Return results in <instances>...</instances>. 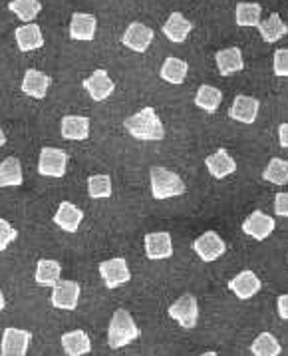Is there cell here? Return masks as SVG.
<instances>
[{"label": "cell", "instance_id": "obj_15", "mask_svg": "<svg viewBox=\"0 0 288 356\" xmlns=\"http://www.w3.org/2000/svg\"><path fill=\"white\" fill-rule=\"evenodd\" d=\"M205 168L215 179H225V177H229L237 171V161L230 157V154L225 147H221V149H217L215 154L207 156Z\"/></svg>", "mask_w": 288, "mask_h": 356}, {"label": "cell", "instance_id": "obj_36", "mask_svg": "<svg viewBox=\"0 0 288 356\" xmlns=\"http://www.w3.org/2000/svg\"><path fill=\"white\" fill-rule=\"evenodd\" d=\"M16 237H18V231L8 221L0 219V251H4L10 243L15 241Z\"/></svg>", "mask_w": 288, "mask_h": 356}, {"label": "cell", "instance_id": "obj_12", "mask_svg": "<svg viewBox=\"0 0 288 356\" xmlns=\"http://www.w3.org/2000/svg\"><path fill=\"white\" fill-rule=\"evenodd\" d=\"M145 255L151 261H161L173 257V241L171 235L167 231H158V233H147L144 239Z\"/></svg>", "mask_w": 288, "mask_h": 356}, {"label": "cell", "instance_id": "obj_20", "mask_svg": "<svg viewBox=\"0 0 288 356\" xmlns=\"http://www.w3.org/2000/svg\"><path fill=\"white\" fill-rule=\"evenodd\" d=\"M62 138L70 142H82L90 138V118L86 115H64L62 118Z\"/></svg>", "mask_w": 288, "mask_h": 356}, {"label": "cell", "instance_id": "obj_16", "mask_svg": "<svg viewBox=\"0 0 288 356\" xmlns=\"http://www.w3.org/2000/svg\"><path fill=\"white\" fill-rule=\"evenodd\" d=\"M50 84H52V78H50L48 74L30 68V70H26V74H24L20 88H22V92H24L26 96H30V98L44 100L46 94H48Z\"/></svg>", "mask_w": 288, "mask_h": 356}, {"label": "cell", "instance_id": "obj_10", "mask_svg": "<svg viewBox=\"0 0 288 356\" xmlns=\"http://www.w3.org/2000/svg\"><path fill=\"white\" fill-rule=\"evenodd\" d=\"M121 42L131 52H147V48L153 42V30L142 22H131L121 36Z\"/></svg>", "mask_w": 288, "mask_h": 356}, {"label": "cell", "instance_id": "obj_1", "mask_svg": "<svg viewBox=\"0 0 288 356\" xmlns=\"http://www.w3.org/2000/svg\"><path fill=\"white\" fill-rule=\"evenodd\" d=\"M124 128L130 131V136H133L135 140H142V142H161L165 138L163 122L158 112L149 106L139 110L137 114L130 115L124 122Z\"/></svg>", "mask_w": 288, "mask_h": 356}, {"label": "cell", "instance_id": "obj_18", "mask_svg": "<svg viewBox=\"0 0 288 356\" xmlns=\"http://www.w3.org/2000/svg\"><path fill=\"white\" fill-rule=\"evenodd\" d=\"M260 286H262V283L253 271H241L235 279L229 281V291H232L237 295V299L241 300L253 299L260 291Z\"/></svg>", "mask_w": 288, "mask_h": 356}, {"label": "cell", "instance_id": "obj_14", "mask_svg": "<svg viewBox=\"0 0 288 356\" xmlns=\"http://www.w3.org/2000/svg\"><path fill=\"white\" fill-rule=\"evenodd\" d=\"M260 102L253 96H246V94H239L232 104H230L229 115L232 120L241 122V124H255L257 115H259Z\"/></svg>", "mask_w": 288, "mask_h": 356}, {"label": "cell", "instance_id": "obj_22", "mask_svg": "<svg viewBox=\"0 0 288 356\" xmlns=\"http://www.w3.org/2000/svg\"><path fill=\"white\" fill-rule=\"evenodd\" d=\"M191 30H193L191 20H187L185 15H181V13H171L169 18L165 20V24H163V34L167 36V40H171L175 44L185 42L189 34H191Z\"/></svg>", "mask_w": 288, "mask_h": 356}, {"label": "cell", "instance_id": "obj_33", "mask_svg": "<svg viewBox=\"0 0 288 356\" xmlns=\"http://www.w3.org/2000/svg\"><path fill=\"white\" fill-rule=\"evenodd\" d=\"M8 10L15 13L22 22L30 24L32 20H36V16L40 15L42 4H40L38 0H12V2L8 4Z\"/></svg>", "mask_w": 288, "mask_h": 356}, {"label": "cell", "instance_id": "obj_30", "mask_svg": "<svg viewBox=\"0 0 288 356\" xmlns=\"http://www.w3.org/2000/svg\"><path fill=\"white\" fill-rule=\"evenodd\" d=\"M22 186V165L16 157H6L0 163V187Z\"/></svg>", "mask_w": 288, "mask_h": 356}, {"label": "cell", "instance_id": "obj_21", "mask_svg": "<svg viewBox=\"0 0 288 356\" xmlns=\"http://www.w3.org/2000/svg\"><path fill=\"white\" fill-rule=\"evenodd\" d=\"M215 62L217 70H219L221 76H230V74H237V72L245 68V58H243V52L237 46H230V48L217 52Z\"/></svg>", "mask_w": 288, "mask_h": 356}, {"label": "cell", "instance_id": "obj_28", "mask_svg": "<svg viewBox=\"0 0 288 356\" xmlns=\"http://www.w3.org/2000/svg\"><path fill=\"white\" fill-rule=\"evenodd\" d=\"M62 275V265L54 259H40L36 265V283L42 286H54L60 281Z\"/></svg>", "mask_w": 288, "mask_h": 356}, {"label": "cell", "instance_id": "obj_41", "mask_svg": "<svg viewBox=\"0 0 288 356\" xmlns=\"http://www.w3.org/2000/svg\"><path fill=\"white\" fill-rule=\"evenodd\" d=\"M6 143V136H4V131H2V128H0V147Z\"/></svg>", "mask_w": 288, "mask_h": 356}, {"label": "cell", "instance_id": "obj_25", "mask_svg": "<svg viewBox=\"0 0 288 356\" xmlns=\"http://www.w3.org/2000/svg\"><path fill=\"white\" fill-rule=\"evenodd\" d=\"M257 29H259V34L262 36V40L269 44L278 42L280 38H285L288 34V24L280 18L278 13H273L266 20H260V24Z\"/></svg>", "mask_w": 288, "mask_h": 356}, {"label": "cell", "instance_id": "obj_8", "mask_svg": "<svg viewBox=\"0 0 288 356\" xmlns=\"http://www.w3.org/2000/svg\"><path fill=\"white\" fill-rule=\"evenodd\" d=\"M32 334L22 328L8 327L2 332L0 342V356H26Z\"/></svg>", "mask_w": 288, "mask_h": 356}, {"label": "cell", "instance_id": "obj_19", "mask_svg": "<svg viewBox=\"0 0 288 356\" xmlns=\"http://www.w3.org/2000/svg\"><path fill=\"white\" fill-rule=\"evenodd\" d=\"M96 29H98L96 16L87 15V13H74L70 20V38L90 42L96 36Z\"/></svg>", "mask_w": 288, "mask_h": 356}, {"label": "cell", "instance_id": "obj_38", "mask_svg": "<svg viewBox=\"0 0 288 356\" xmlns=\"http://www.w3.org/2000/svg\"><path fill=\"white\" fill-rule=\"evenodd\" d=\"M276 311H278V316L282 321H288V293L278 297V300H276Z\"/></svg>", "mask_w": 288, "mask_h": 356}, {"label": "cell", "instance_id": "obj_17", "mask_svg": "<svg viewBox=\"0 0 288 356\" xmlns=\"http://www.w3.org/2000/svg\"><path fill=\"white\" fill-rule=\"evenodd\" d=\"M82 221H84V211L78 209L72 201H62L58 205V211L54 213V223L62 231L76 233L80 229V225H82Z\"/></svg>", "mask_w": 288, "mask_h": 356}, {"label": "cell", "instance_id": "obj_23", "mask_svg": "<svg viewBox=\"0 0 288 356\" xmlns=\"http://www.w3.org/2000/svg\"><path fill=\"white\" fill-rule=\"evenodd\" d=\"M15 36L20 52H32V50H38V48H42L44 46L42 30H40L38 24H34V22L16 29Z\"/></svg>", "mask_w": 288, "mask_h": 356}, {"label": "cell", "instance_id": "obj_43", "mask_svg": "<svg viewBox=\"0 0 288 356\" xmlns=\"http://www.w3.org/2000/svg\"><path fill=\"white\" fill-rule=\"evenodd\" d=\"M287 263H288V257H287Z\"/></svg>", "mask_w": 288, "mask_h": 356}, {"label": "cell", "instance_id": "obj_26", "mask_svg": "<svg viewBox=\"0 0 288 356\" xmlns=\"http://www.w3.org/2000/svg\"><path fill=\"white\" fill-rule=\"evenodd\" d=\"M62 348L68 356H84L92 350V341L84 330H70L62 337Z\"/></svg>", "mask_w": 288, "mask_h": 356}, {"label": "cell", "instance_id": "obj_27", "mask_svg": "<svg viewBox=\"0 0 288 356\" xmlns=\"http://www.w3.org/2000/svg\"><path fill=\"white\" fill-rule=\"evenodd\" d=\"M260 16H262V6L257 2H241L237 4V10H235V22L237 26H243V29H253V26H259Z\"/></svg>", "mask_w": 288, "mask_h": 356}, {"label": "cell", "instance_id": "obj_4", "mask_svg": "<svg viewBox=\"0 0 288 356\" xmlns=\"http://www.w3.org/2000/svg\"><path fill=\"white\" fill-rule=\"evenodd\" d=\"M68 170V154L58 147H42L38 157V173L44 177H64Z\"/></svg>", "mask_w": 288, "mask_h": 356}, {"label": "cell", "instance_id": "obj_42", "mask_svg": "<svg viewBox=\"0 0 288 356\" xmlns=\"http://www.w3.org/2000/svg\"><path fill=\"white\" fill-rule=\"evenodd\" d=\"M199 356H219V355H217V353H213V350H207V353H203V355H199Z\"/></svg>", "mask_w": 288, "mask_h": 356}, {"label": "cell", "instance_id": "obj_24", "mask_svg": "<svg viewBox=\"0 0 288 356\" xmlns=\"http://www.w3.org/2000/svg\"><path fill=\"white\" fill-rule=\"evenodd\" d=\"M187 72H189V64L185 62V60L169 56V58H165V62L161 64L159 76H161V80H165L167 84L179 86L185 82V78H187Z\"/></svg>", "mask_w": 288, "mask_h": 356}, {"label": "cell", "instance_id": "obj_39", "mask_svg": "<svg viewBox=\"0 0 288 356\" xmlns=\"http://www.w3.org/2000/svg\"><path fill=\"white\" fill-rule=\"evenodd\" d=\"M278 143H280L282 147H288V122L278 126Z\"/></svg>", "mask_w": 288, "mask_h": 356}, {"label": "cell", "instance_id": "obj_29", "mask_svg": "<svg viewBox=\"0 0 288 356\" xmlns=\"http://www.w3.org/2000/svg\"><path fill=\"white\" fill-rule=\"evenodd\" d=\"M221 102H223V92H221L219 88L209 84L199 86V90H197V94H195V106H197V108H201L205 112L213 114V112L219 110Z\"/></svg>", "mask_w": 288, "mask_h": 356}, {"label": "cell", "instance_id": "obj_3", "mask_svg": "<svg viewBox=\"0 0 288 356\" xmlns=\"http://www.w3.org/2000/svg\"><path fill=\"white\" fill-rule=\"evenodd\" d=\"M139 337V328L135 325L133 316L126 309H117L112 316V323L108 328V344L110 348H124Z\"/></svg>", "mask_w": 288, "mask_h": 356}, {"label": "cell", "instance_id": "obj_5", "mask_svg": "<svg viewBox=\"0 0 288 356\" xmlns=\"http://www.w3.org/2000/svg\"><path fill=\"white\" fill-rule=\"evenodd\" d=\"M169 316L173 321H177L183 328H195L199 321V302L197 297L185 293L169 307Z\"/></svg>", "mask_w": 288, "mask_h": 356}, {"label": "cell", "instance_id": "obj_34", "mask_svg": "<svg viewBox=\"0 0 288 356\" xmlns=\"http://www.w3.org/2000/svg\"><path fill=\"white\" fill-rule=\"evenodd\" d=\"M112 177L105 173L87 177V193L92 200H108L112 195Z\"/></svg>", "mask_w": 288, "mask_h": 356}, {"label": "cell", "instance_id": "obj_2", "mask_svg": "<svg viewBox=\"0 0 288 356\" xmlns=\"http://www.w3.org/2000/svg\"><path fill=\"white\" fill-rule=\"evenodd\" d=\"M149 181H151V195L159 201L179 197L187 191L185 181L175 171L167 170V168H159V165L151 168Z\"/></svg>", "mask_w": 288, "mask_h": 356}, {"label": "cell", "instance_id": "obj_40", "mask_svg": "<svg viewBox=\"0 0 288 356\" xmlns=\"http://www.w3.org/2000/svg\"><path fill=\"white\" fill-rule=\"evenodd\" d=\"M4 307H6V300H4V293L0 291V311H2Z\"/></svg>", "mask_w": 288, "mask_h": 356}, {"label": "cell", "instance_id": "obj_11", "mask_svg": "<svg viewBox=\"0 0 288 356\" xmlns=\"http://www.w3.org/2000/svg\"><path fill=\"white\" fill-rule=\"evenodd\" d=\"M80 300V285L76 281H58L52 286V307L62 311H74Z\"/></svg>", "mask_w": 288, "mask_h": 356}, {"label": "cell", "instance_id": "obj_37", "mask_svg": "<svg viewBox=\"0 0 288 356\" xmlns=\"http://www.w3.org/2000/svg\"><path fill=\"white\" fill-rule=\"evenodd\" d=\"M274 213L278 217H288V193H278L274 197Z\"/></svg>", "mask_w": 288, "mask_h": 356}, {"label": "cell", "instance_id": "obj_7", "mask_svg": "<svg viewBox=\"0 0 288 356\" xmlns=\"http://www.w3.org/2000/svg\"><path fill=\"white\" fill-rule=\"evenodd\" d=\"M100 275H101V281H103V285L108 286V289H117V286L130 283V279H131L128 261H126V259H121V257H115V259L101 261Z\"/></svg>", "mask_w": 288, "mask_h": 356}, {"label": "cell", "instance_id": "obj_32", "mask_svg": "<svg viewBox=\"0 0 288 356\" xmlns=\"http://www.w3.org/2000/svg\"><path fill=\"white\" fill-rule=\"evenodd\" d=\"M262 179L273 186H285L288 184V161L280 157H273L269 165L262 171Z\"/></svg>", "mask_w": 288, "mask_h": 356}, {"label": "cell", "instance_id": "obj_6", "mask_svg": "<svg viewBox=\"0 0 288 356\" xmlns=\"http://www.w3.org/2000/svg\"><path fill=\"white\" fill-rule=\"evenodd\" d=\"M193 251L205 263H213V261H217V259H221V257L225 255L227 243L221 239V235L217 231H205L193 243Z\"/></svg>", "mask_w": 288, "mask_h": 356}, {"label": "cell", "instance_id": "obj_35", "mask_svg": "<svg viewBox=\"0 0 288 356\" xmlns=\"http://www.w3.org/2000/svg\"><path fill=\"white\" fill-rule=\"evenodd\" d=\"M273 70L280 78H288V48H280L274 52Z\"/></svg>", "mask_w": 288, "mask_h": 356}, {"label": "cell", "instance_id": "obj_13", "mask_svg": "<svg viewBox=\"0 0 288 356\" xmlns=\"http://www.w3.org/2000/svg\"><path fill=\"white\" fill-rule=\"evenodd\" d=\"M84 88H86V92L90 94L92 100L103 102L114 94L115 84L114 80L110 78V74L100 68V70H96L84 80Z\"/></svg>", "mask_w": 288, "mask_h": 356}, {"label": "cell", "instance_id": "obj_31", "mask_svg": "<svg viewBox=\"0 0 288 356\" xmlns=\"http://www.w3.org/2000/svg\"><path fill=\"white\" fill-rule=\"evenodd\" d=\"M251 353H253V356H280L282 346H280V342L276 341L274 334H271V332H260L259 337L253 341Z\"/></svg>", "mask_w": 288, "mask_h": 356}, {"label": "cell", "instance_id": "obj_9", "mask_svg": "<svg viewBox=\"0 0 288 356\" xmlns=\"http://www.w3.org/2000/svg\"><path fill=\"white\" fill-rule=\"evenodd\" d=\"M274 227V217L266 215L264 211H253V213L246 217L243 221V233L253 237L255 241H264L273 235Z\"/></svg>", "mask_w": 288, "mask_h": 356}]
</instances>
